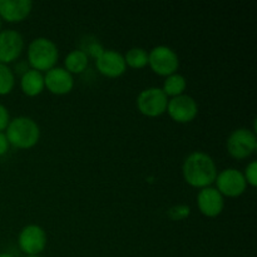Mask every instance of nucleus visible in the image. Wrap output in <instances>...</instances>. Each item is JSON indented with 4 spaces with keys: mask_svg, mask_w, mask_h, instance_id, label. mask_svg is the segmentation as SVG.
Instances as JSON below:
<instances>
[{
    "mask_svg": "<svg viewBox=\"0 0 257 257\" xmlns=\"http://www.w3.org/2000/svg\"><path fill=\"white\" fill-rule=\"evenodd\" d=\"M243 173V177H245L246 183L252 187H256L257 185V162L252 161V162L248 163L245 168V172Z\"/></svg>",
    "mask_w": 257,
    "mask_h": 257,
    "instance_id": "obj_22",
    "label": "nucleus"
},
{
    "mask_svg": "<svg viewBox=\"0 0 257 257\" xmlns=\"http://www.w3.org/2000/svg\"><path fill=\"white\" fill-rule=\"evenodd\" d=\"M168 217L173 221H181L188 217L191 213L190 206L187 205H176L168 210Z\"/></svg>",
    "mask_w": 257,
    "mask_h": 257,
    "instance_id": "obj_21",
    "label": "nucleus"
},
{
    "mask_svg": "<svg viewBox=\"0 0 257 257\" xmlns=\"http://www.w3.org/2000/svg\"><path fill=\"white\" fill-rule=\"evenodd\" d=\"M170 117L178 123H188L198 113L197 102L188 94H181L168 99L167 109Z\"/></svg>",
    "mask_w": 257,
    "mask_h": 257,
    "instance_id": "obj_9",
    "label": "nucleus"
},
{
    "mask_svg": "<svg viewBox=\"0 0 257 257\" xmlns=\"http://www.w3.org/2000/svg\"><path fill=\"white\" fill-rule=\"evenodd\" d=\"M20 87L25 94L29 95V97H35V95L40 94L45 88L44 75L39 70L30 68L20 78Z\"/></svg>",
    "mask_w": 257,
    "mask_h": 257,
    "instance_id": "obj_15",
    "label": "nucleus"
},
{
    "mask_svg": "<svg viewBox=\"0 0 257 257\" xmlns=\"http://www.w3.org/2000/svg\"><path fill=\"white\" fill-rule=\"evenodd\" d=\"M44 85L53 94H67L74 87L73 75L63 67H53L44 75Z\"/></svg>",
    "mask_w": 257,
    "mask_h": 257,
    "instance_id": "obj_12",
    "label": "nucleus"
},
{
    "mask_svg": "<svg viewBox=\"0 0 257 257\" xmlns=\"http://www.w3.org/2000/svg\"><path fill=\"white\" fill-rule=\"evenodd\" d=\"M58 58L59 52L57 44L48 38H37L28 47V63L32 69L47 72L55 67Z\"/></svg>",
    "mask_w": 257,
    "mask_h": 257,
    "instance_id": "obj_3",
    "label": "nucleus"
},
{
    "mask_svg": "<svg viewBox=\"0 0 257 257\" xmlns=\"http://www.w3.org/2000/svg\"><path fill=\"white\" fill-rule=\"evenodd\" d=\"M18 245L27 256H39L47 246V233L39 225H27L20 231Z\"/></svg>",
    "mask_w": 257,
    "mask_h": 257,
    "instance_id": "obj_7",
    "label": "nucleus"
},
{
    "mask_svg": "<svg viewBox=\"0 0 257 257\" xmlns=\"http://www.w3.org/2000/svg\"><path fill=\"white\" fill-rule=\"evenodd\" d=\"M88 63H89V58L80 49H74L69 52L64 59L65 69L72 75L80 74L84 72L88 67Z\"/></svg>",
    "mask_w": 257,
    "mask_h": 257,
    "instance_id": "obj_16",
    "label": "nucleus"
},
{
    "mask_svg": "<svg viewBox=\"0 0 257 257\" xmlns=\"http://www.w3.org/2000/svg\"><path fill=\"white\" fill-rule=\"evenodd\" d=\"M14 69H15V73H18V74L23 75L25 72H28V70L30 69V68H29V63H27V62H25V60H22V62H18L17 64H15Z\"/></svg>",
    "mask_w": 257,
    "mask_h": 257,
    "instance_id": "obj_25",
    "label": "nucleus"
},
{
    "mask_svg": "<svg viewBox=\"0 0 257 257\" xmlns=\"http://www.w3.org/2000/svg\"><path fill=\"white\" fill-rule=\"evenodd\" d=\"M7 138L17 148H32L40 138V128L34 119L20 115L9 122L7 127Z\"/></svg>",
    "mask_w": 257,
    "mask_h": 257,
    "instance_id": "obj_2",
    "label": "nucleus"
},
{
    "mask_svg": "<svg viewBox=\"0 0 257 257\" xmlns=\"http://www.w3.org/2000/svg\"><path fill=\"white\" fill-rule=\"evenodd\" d=\"M187 87V80L180 73H173V74L167 75L163 82L162 90L167 97H177V95L183 94Z\"/></svg>",
    "mask_w": 257,
    "mask_h": 257,
    "instance_id": "obj_17",
    "label": "nucleus"
},
{
    "mask_svg": "<svg viewBox=\"0 0 257 257\" xmlns=\"http://www.w3.org/2000/svg\"><path fill=\"white\" fill-rule=\"evenodd\" d=\"M15 84L14 72L7 64L0 63V95L9 94Z\"/></svg>",
    "mask_w": 257,
    "mask_h": 257,
    "instance_id": "obj_19",
    "label": "nucleus"
},
{
    "mask_svg": "<svg viewBox=\"0 0 257 257\" xmlns=\"http://www.w3.org/2000/svg\"><path fill=\"white\" fill-rule=\"evenodd\" d=\"M168 97L162 88L151 87L143 89L137 97V107L147 117H158L167 109Z\"/></svg>",
    "mask_w": 257,
    "mask_h": 257,
    "instance_id": "obj_6",
    "label": "nucleus"
},
{
    "mask_svg": "<svg viewBox=\"0 0 257 257\" xmlns=\"http://www.w3.org/2000/svg\"><path fill=\"white\" fill-rule=\"evenodd\" d=\"M0 257H15V256L12 255V253H9V252H2L0 253Z\"/></svg>",
    "mask_w": 257,
    "mask_h": 257,
    "instance_id": "obj_26",
    "label": "nucleus"
},
{
    "mask_svg": "<svg viewBox=\"0 0 257 257\" xmlns=\"http://www.w3.org/2000/svg\"><path fill=\"white\" fill-rule=\"evenodd\" d=\"M215 183L218 192L227 197H238L247 187L243 173L237 168H226L221 171L216 176Z\"/></svg>",
    "mask_w": 257,
    "mask_h": 257,
    "instance_id": "obj_8",
    "label": "nucleus"
},
{
    "mask_svg": "<svg viewBox=\"0 0 257 257\" xmlns=\"http://www.w3.org/2000/svg\"><path fill=\"white\" fill-rule=\"evenodd\" d=\"M10 143L8 141L7 135L4 132H0V156H4L9 151Z\"/></svg>",
    "mask_w": 257,
    "mask_h": 257,
    "instance_id": "obj_24",
    "label": "nucleus"
},
{
    "mask_svg": "<svg viewBox=\"0 0 257 257\" xmlns=\"http://www.w3.org/2000/svg\"><path fill=\"white\" fill-rule=\"evenodd\" d=\"M27 257H40V256H27Z\"/></svg>",
    "mask_w": 257,
    "mask_h": 257,
    "instance_id": "obj_28",
    "label": "nucleus"
},
{
    "mask_svg": "<svg viewBox=\"0 0 257 257\" xmlns=\"http://www.w3.org/2000/svg\"><path fill=\"white\" fill-rule=\"evenodd\" d=\"M80 50H83V52L88 55V58L92 57L94 58V59H97V58L100 57V54H102L105 49L103 48V45L100 44L99 40L92 37H87V40H84V42L82 43Z\"/></svg>",
    "mask_w": 257,
    "mask_h": 257,
    "instance_id": "obj_20",
    "label": "nucleus"
},
{
    "mask_svg": "<svg viewBox=\"0 0 257 257\" xmlns=\"http://www.w3.org/2000/svg\"><path fill=\"white\" fill-rule=\"evenodd\" d=\"M227 152L237 160H243L252 155L257 148L255 131L248 128H237L233 131L226 142Z\"/></svg>",
    "mask_w": 257,
    "mask_h": 257,
    "instance_id": "obj_4",
    "label": "nucleus"
},
{
    "mask_svg": "<svg viewBox=\"0 0 257 257\" xmlns=\"http://www.w3.org/2000/svg\"><path fill=\"white\" fill-rule=\"evenodd\" d=\"M123 57H124L125 64L135 69H141L148 64V52L141 47L131 48Z\"/></svg>",
    "mask_w": 257,
    "mask_h": 257,
    "instance_id": "obj_18",
    "label": "nucleus"
},
{
    "mask_svg": "<svg viewBox=\"0 0 257 257\" xmlns=\"http://www.w3.org/2000/svg\"><path fill=\"white\" fill-rule=\"evenodd\" d=\"M95 65L100 74L109 78L119 77L127 69L123 54L114 49H105L100 57L95 59Z\"/></svg>",
    "mask_w": 257,
    "mask_h": 257,
    "instance_id": "obj_11",
    "label": "nucleus"
},
{
    "mask_svg": "<svg viewBox=\"0 0 257 257\" xmlns=\"http://www.w3.org/2000/svg\"><path fill=\"white\" fill-rule=\"evenodd\" d=\"M9 122H10L9 110H8V108L5 107L4 104L0 103V132L7 130Z\"/></svg>",
    "mask_w": 257,
    "mask_h": 257,
    "instance_id": "obj_23",
    "label": "nucleus"
},
{
    "mask_svg": "<svg viewBox=\"0 0 257 257\" xmlns=\"http://www.w3.org/2000/svg\"><path fill=\"white\" fill-rule=\"evenodd\" d=\"M197 207L207 217H216L225 207L223 196L215 187L201 188L197 195Z\"/></svg>",
    "mask_w": 257,
    "mask_h": 257,
    "instance_id": "obj_13",
    "label": "nucleus"
},
{
    "mask_svg": "<svg viewBox=\"0 0 257 257\" xmlns=\"http://www.w3.org/2000/svg\"><path fill=\"white\" fill-rule=\"evenodd\" d=\"M33 9L30 0H0V18L9 23L24 20Z\"/></svg>",
    "mask_w": 257,
    "mask_h": 257,
    "instance_id": "obj_14",
    "label": "nucleus"
},
{
    "mask_svg": "<svg viewBox=\"0 0 257 257\" xmlns=\"http://www.w3.org/2000/svg\"><path fill=\"white\" fill-rule=\"evenodd\" d=\"M24 48V39L17 30H0V63L8 64L19 58Z\"/></svg>",
    "mask_w": 257,
    "mask_h": 257,
    "instance_id": "obj_10",
    "label": "nucleus"
},
{
    "mask_svg": "<svg viewBox=\"0 0 257 257\" xmlns=\"http://www.w3.org/2000/svg\"><path fill=\"white\" fill-rule=\"evenodd\" d=\"M183 178L192 187H210L217 176V167L210 155L201 151L190 153L182 165Z\"/></svg>",
    "mask_w": 257,
    "mask_h": 257,
    "instance_id": "obj_1",
    "label": "nucleus"
},
{
    "mask_svg": "<svg viewBox=\"0 0 257 257\" xmlns=\"http://www.w3.org/2000/svg\"><path fill=\"white\" fill-rule=\"evenodd\" d=\"M0 29H2V18H0Z\"/></svg>",
    "mask_w": 257,
    "mask_h": 257,
    "instance_id": "obj_27",
    "label": "nucleus"
},
{
    "mask_svg": "<svg viewBox=\"0 0 257 257\" xmlns=\"http://www.w3.org/2000/svg\"><path fill=\"white\" fill-rule=\"evenodd\" d=\"M148 64L155 73L167 77L177 73L180 59L172 48L167 45H157L148 53Z\"/></svg>",
    "mask_w": 257,
    "mask_h": 257,
    "instance_id": "obj_5",
    "label": "nucleus"
}]
</instances>
